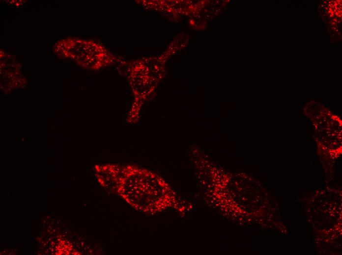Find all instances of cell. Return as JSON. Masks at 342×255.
<instances>
[{"label":"cell","instance_id":"cell-1","mask_svg":"<svg viewBox=\"0 0 342 255\" xmlns=\"http://www.w3.org/2000/svg\"><path fill=\"white\" fill-rule=\"evenodd\" d=\"M99 183L116 192L138 211L152 213L159 210L160 192L156 175L134 165H96Z\"/></svg>","mask_w":342,"mask_h":255}]
</instances>
